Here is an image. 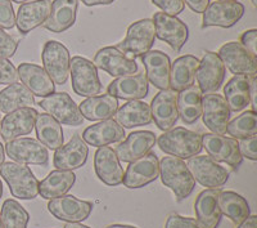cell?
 <instances>
[{
    "label": "cell",
    "instance_id": "cell-1",
    "mask_svg": "<svg viewBox=\"0 0 257 228\" xmlns=\"http://www.w3.org/2000/svg\"><path fill=\"white\" fill-rule=\"evenodd\" d=\"M160 177L162 183L173 191L178 201L189 197L196 187V181L187 164L183 159L175 156H165L160 161Z\"/></svg>",
    "mask_w": 257,
    "mask_h": 228
},
{
    "label": "cell",
    "instance_id": "cell-2",
    "mask_svg": "<svg viewBox=\"0 0 257 228\" xmlns=\"http://www.w3.org/2000/svg\"><path fill=\"white\" fill-rule=\"evenodd\" d=\"M156 142L165 154L179 159H190L197 156L203 148L202 135L183 126L169 129L164 134H161Z\"/></svg>",
    "mask_w": 257,
    "mask_h": 228
},
{
    "label": "cell",
    "instance_id": "cell-3",
    "mask_svg": "<svg viewBox=\"0 0 257 228\" xmlns=\"http://www.w3.org/2000/svg\"><path fill=\"white\" fill-rule=\"evenodd\" d=\"M0 176L9 186L13 197L21 200H32L39 195V181L29 167L15 161L3 163Z\"/></svg>",
    "mask_w": 257,
    "mask_h": 228
},
{
    "label": "cell",
    "instance_id": "cell-4",
    "mask_svg": "<svg viewBox=\"0 0 257 228\" xmlns=\"http://www.w3.org/2000/svg\"><path fill=\"white\" fill-rule=\"evenodd\" d=\"M156 30L155 24L151 18H143L133 25H130L126 32V38L116 45L118 50L130 56V58H137L146 54L155 44Z\"/></svg>",
    "mask_w": 257,
    "mask_h": 228
},
{
    "label": "cell",
    "instance_id": "cell-5",
    "mask_svg": "<svg viewBox=\"0 0 257 228\" xmlns=\"http://www.w3.org/2000/svg\"><path fill=\"white\" fill-rule=\"evenodd\" d=\"M70 73L73 92L80 97H95L102 92V83L95 64L84 57L76 56L71 59Z\"/></svg>",
    "mask_w": 257,
    "mask_h": 228
},
{
    "label": "cell",
    "instance_id": "cell-6",
    "mask_svg": "<svg viewBox=\"0 0 257 228\" xmlns=\"http://www.w3.org/2000/svg\"><path fill=\"white\" fill-rule=\"evenodd\" d=\"M41 61L43 68L54 84H66L70 76L71 64V54L67 48L57 40L47 41L41 52Z\"/></svg>",
    "mask_w": 257,
    "mask_h": 228
},
{
    "label": "cell",
    "instance_id": "cell-7",
    "mask_svg": "<svg viewBox=\"0 0 257 228\" xmlns=\"http://www.w3.org/2000/svg\"><path fill=\"white\" fill-rule=\"evenodd\" d=\"M44 111L53 116L58 123L70 126H79L84 123V117L80 112L79 106L72 100L70 94L59 92L44 97L39 102Z\"/></svg>",
    "mask_w": 257,
    "mask_h": 228
},
{
    "label": "cell",
    "instance_id": "cell-8",
    "mask_svg": "<svg viewBox=\"0 0 257 228\" xmlns=\"http://www.w3.org/2000/svg\"><path fill=\"white\" fill-rule=\"evenodd\" d=\"M187 167L194 181L207 188L222 187L229 179V172L210 156H193L188 159Z\"/></svg>",
    "mask_w": 257,
    "mask_h": 228
},
{
    "label": "cell",
    "instance_id": "cell-9",
    "mask_svg": "<svg viewBox=\"0 0 257 228\" xmlns=\"http://www.w3.org/2000/svg\"><path fill=\"white\" fill-rule=\"evenodd\" d=\"M4 151L15 163L20 164L47 165L49 161L47 147L34 138L21 137L9 140L4 146Z\"/></svg>",
    "mask_w": 257,
    "mask_h": 228
},
{
    "label": "cell",
    "instance_id": "cell-10",
    "mask_svg": "<svg viewBox=\"0 0 257 228\" xmlns=\"http://www.w3.org/2000/svg\"><path fill=\"white\" fill-rule=\"evenodd\" d=\"M202 147L206 148L208 156L216 163H226L233 169L242 164L243 158L238 147V140L216 133H206L202 135Z\"/></svg>",
    "mask_w": 257,
    "mask_h": 228
},
{
    "label": "cell",
    "instance_id": "cell-11",
    "mask_svg": "<svg viewBox=\"0 0 257 228\" xmlns=\"http://www.w3.org/2000/svg\"><path fill=\"white\" fill-rule=\"evenodd\" d=\"M217 56L234 75L256 76L257 58L249 50L245 49L238 41H229L222 45L217 52Z\"/></svg>",
    "mask_w": 257,
    "mask_h": 228
},
{
    "label": "cell",
    "instance_id": "cell-12",
    "mask_svg": "<svg viewBox=\"0 0 257 228\" xmlns=\"http://www.w3.org/2000/svg\"><path fill=\"white\" fill-rule=\"evenodd\" d=\"M160 177V161L156 154L148 152L147 155L128 163L126 172L123 173L122 183L130 190L142 188L152 183Z\"/></svg>",
    "mask_w": 257,
    "mask_h": 228
},
{
    "label": "cell",
    "instance_id": "cell-13",
    "mask_svg": "<svg viewBox=\"0 0 257 228\" xmlns=\"http://www.w3.org/2000/svg\"><path fill=\"white\" fill-rule=\"evenodd\" d=\"M152 21L155 24L156 36L167 43L175 52H180L189 38V29L187 25L175 16L164 12L155 13Z\"/></svg>",
    "mask_w": 257,
    "mask_h": 228
},
{
    "label": "cell",
    "instance_id": "cell-14",
    "mask_svg": "<svg viewBox=\"0 0 257 228\" xmlns=\"http://www.w3.org/2000/svg\"><path fill=\"white\" fill-rule=\"evenodd\" d=\"M48 210L54 218L66 223L84 222L93 211V204L84 201L72 195H63L61 197L49 200Z\"/></svg>",
    "mask_w": 257,
    "mask_h": 228
},
{
    "label": "cell",
    "instance_id": "cell-15",
    "mask_svg": "<svg viewBox=\"0 0 257 228\" xmlns=\"http://www.w3.org/2000/svg\"><path fill=\"white\" fill-rule=\"evenodd\" d=\"M244 16V6L239 2H213L203 12L202 27H222L230 29Z\"/></svg>",
    "mask_w": 257,
    "mask_h": 228
},
{
    "label": "cell",
    "instance_id": "cell-16",
    "mask_svg": "<svg viewBox=\"0 0 257 228\" xmlns=\"http://www.w3.org/2000/svg\"><path fill=\"white\" fill-rule=\"evenodd\" d=\"M196 79L202 93H215L221 88L225 79V66L217 53L206 52L199 61Z\"/></svg>",
    "mask_w": 257,
    "mask_h": 228
},
{
    "label": "cell",
    "instance_id": "cell-17",
    "mask_svg": "<svg viewBox=\"0 0 257 228\" xmlns=\"http://www.w3.org/2000/svg\"><path fill=\"white\" fill-rule=\"evenodd\" d=\"M93 63L96 68L105 71L113 78L132 75L138 71V63L135 59L123 54L116 47H104L98 50Z\"/></svg>",
    "mask_w": 257,
    "mask_h": 228
},
{
    "label": "cell",
    "instance_id": "cell-18",
    "mask_svg": "<svg viewBox=\"0 0 257 228\" xmlns=\"http://www.w3.org/2000/svg\"><path fill=\"white\" fill-rule=\"evenodd\" d=\"M230 110L224 97L216 93H207L202 97V115L203 123L212 133L225 134L230 119Z\"/></svg>",
    "mask_w": 257,
    "mask_h": 228
},
{
    "label": "cell",
    "instance_id": "cell-19",
    "mask_svg": "<svg viewBox=\"0 0 257 228\" xmlns=\"http://www.w3.org/2000/svg\"><path fill=\"white\" fill-rule=\"evenodd\" d=\"M151 112L158 129L164 132L173 129L179 119L178 92L170 88L158 92L151 103Z\"/></svg>",
    "mask_w": 257,
    "mask_h": 228
},
{
    "label": "cell",
    "instance_id": "cell-20",
    "mask_svg": "<svg viewBox=\"0 0 257 228\" xmlns=\"http://www.w3.org/2000/svg\"><path fill=\"white\" fill-rule=\"evenodd\" d=\"M38 114L39 112L32 107L20 108L7 114L0 124V137L6 142H9L30 134L34 130Z\"/></svg>",
    "mask_w": 257,
    "mask_h": 228
},
{
    "label": "cell",
    "instance_id": "cell-21",
    "mask_svg": "<svg viewBox=\"0 0 257 228\" xmlns=\"http://www.w3.org/2000/svg\"><path fill=\"white\" fill-rule=\"evenodd\" d=\"M89 148L84 139L79 134L73 135L67 144L59 147L54 152L53 164L58 170H73L80 169L88 160Z\"/></svg>",
    "mask_w": 257,
    "mask_h": 228
},
{
    "label": "cell",
    "instance_id": "cell-22",
    "mask_svg": "<svg viewBox=\"0 0 257 228\" xmlns=\"http://www.w3.org/2000/svg\"><path fill=\"white\" fill-rule=\"evenodd\" d=\"M94 169L96 177L109 187L122 183L123 169L116 152L108 146L99 147L94 155Z\"/></svg>",
    "mask_w": 257,
    "mask_h": 228
},
{
    "label": "cell",
    "instance_id": "cell-23",
    "mask_svg": "<svg viewBox=\"0 0 257 228\" xmlns=\"http://www.w3.org/2000/svg\"><path fill=\"white\" fill-rule=\"evenodd\" d=\"M156 134L149 130H137L127 135L123 142L118 143L114 152L122 163H132L147 155L156 144Z\"/></svg>",
    "mask_w": 257,
    "mask_h": 228
},
{
    "label": "cell",
    "instance_id": "cell-24",
    "mask_svg": "<svg viewBox=\"0 0 257 228\" xmlns=\"http://www.w3.org/2000/svg\"><path fill=\"white\" fill-rule=\"evenodd\" d=\"M108 94L117 100L135 101L147 97L149 91V82L144 73H132L116 78L108 85Z\"/></svg>",
    "mask_w": 257,
    "mask_h": 228
},
{
    "label": "cell",
    "instance_id": "cell-25",
    "mask_svg": "<svg viewBox=\"0 0 257 228\" xmlns=\"http://www.w3.org/2000/svg\"><path fill=\"white\" fill-rule=\"evenodd\" d=\"M52 2L50 0H34L21 4L16 16V25L21 34H29L36 27L44 24L49 17Z\"/></svg>",
    "mask_w": 257,
    "mask_h": 228
},
{
    "label": "cell",
    "instance_id": "cell-26",
    "mask_svg": "<svg viewBox=\"0 0 257 228\" xmlns=\"http://www.w3.org/2000/svg\"><path fill=\"white\" fill-rule=\"evenodd\" d=\"M142 62L146 67L147 79L151 84L160 91L170 88L171 61L166 53L161 50H149L142 56Z\"/></svg>",
    "mask_w": 257,
    "mask_h": 228
},
{
    "label": "cell",
    "instance_id": "cell-27",
    "mask_svg": "<svg viewBox=\"0 0 257 228\" xmlns=\"http://www.w3.org/2000/svg\"><path fill=\"white\" fill-rule=\"evenodd\" d=\"M18 78L22 84L31 92L34 96L47 97L54 93L56 84L53 83L49 75L41 66L35 63H21L17 68Z\"/></svg>",
    "mask_w": 257,
    "mask_h": 228
},
{
    "label": "cell",
    "instance_id": "cell-28",
    "mask_svg": "<svg viewBox=\"0 0 257 228\" xmlns=\"http://www.w3.org/2000/svg\"><path fill=\"white\" fill-rule=\"evenodd\" d=\"M79 0H53L49 17L43 26L56 34L67 31L75 25Z\"/></svg>",
    "mask_w": 257,
    "mask_h": 228
},
{
    "label": "cell",
    "instance_id": "cell-29",
    "mask_svg": "<svg viewBox=\"0 0 257 228\" xmlns=\"http://www.w3.org/2000/svg\"><path fill=\"white\" fill-rule=\"evenodd\" d=\"M125 137V129L113 119L103 120L98 124L88 126L82 133V139L86 144L94 147H104L120 142Z\"/></svg>",
    "mask_w": 257,
    "mask_h": 228
},
{
    "label": "cell",
    "instance_id": "cell-30",
    "mask_svg": "<svg viewBox=\"0 0 257 228\" xmlns=\"http://www.w3.org/2000/svg\"><path fill=\"white\" fill-rule=\"evenodd\" d=\"M220 190L216 188H208L202 191L197 196L194 202V210H196L197 222L201 228H217L221 220V211L219 208V197Z\"/></svg>",
    "mask_w": 257,
    "mask_h": 228
},
{
    "label": "cell",
    "instance_id": "cell-31",
    "mask_svg": "<svg viewBox=\"0 0 257 228\" xmlns=\"http://www.w3.org/2000/svg\"><path fill=\"white\" fill-rule=\"evenodd\" d=\"M114 121L122 128L132 129L135 126L148 125L152 123V112L151 106L141 100L128 101L120 108H117L113 115Z\"/></svg>",
    "mask_w": 257,
    "mask_h": 228
},
{
    "label": "cell",
    "instance_id": "cell-32",
    "mask_svg": "<svg viewBox=\"0 0 257 228\" xmlns=\"http://www.w3.org/2000/svg\"><path fill=\"white\" fill-rule=\"evenodd\" d=\"M252 78L248 75H234L224 87V100L230 112L243 111L249 105V85Z\"/></svg>",
    "mask_w": 257,
    "mask_h": 228
},
{
    "label": "cell",
    "instance_id": "cell-33",
    "mask_svg": "<svg viewBox=\"0 0 257 228\" xmlns=\"http://www.w3.org/2000/svg\"><path fill=\"white\" fill-rule=\"evenodd\" d=\"M82 117L90 121L108 120L116 114L118 100L111 94L95 96L86 98L79 106Z\"/></svg>",
    "mask_w": 257,
    "mask_h": 228
},
{
    "label": "cell",
    "instance_id": "cell-34",
    "mask_svg": "<svg viewBox=\"0 0 257 228\" xmlns=\"http://www.w3.org/2000/svg\"><path fill=\"white\" fill-rule=\"evenodd\" d=\"M76 182V176L68 170H53L45 179L39 183V195L45 200L61 197L72 188Z\"/></svg>",
    "mask_w": 257,
    "mask_h": 228
},
{
    "label": "cell",
    "instance_id": "cell-35",
    "mask_svg": "<svg viewBox=\"0 0 257 228\" xmlns=\"http://www.w3.org/2000/svg\"><path fill=\"white\" fill-rule=\"evenodd\" d=\"M199 59L194 56H181L171 63L170 71V87L175 92H180L194 84L196 71Z\"/></svg>",
    "mask_w": 257,
    "mask_h": 228
},
{
    "label": "cell",
    "instance_id": "cell-36",
    "mask_svg": "<svg viewBox=\"0 0 257 228\" xmlns=\"http://www.w3.org/2000/svg\"><path fill=\"white\" fill-rule=\"evenodd\" d=\"M202 93L198 85H190L178 92V114L183 123L194 124L202 115Z\"/></svg>",
    "mask_w": 257,
    "mask_h": 228
},
{
    "label": "cell",
    "instance_id": "cell-37",
    "mask_svg": "<svg viewBox=\"0 0 257 228\" xmlns=\"http://www.w3.org/2000/svg\"><path fill=\"white\" fill-rule=\"evenodd\" d=\"M35 105V96L24 84L15 83L0 91V112L11 114L20 108L32 107Z\"/></svg>",
    "mask_w": 257,
    "mask_h": 228
},
{
    "label": "cell",
    "instance_id": "cell-38",
    "mask_svg": "<svg viewBox=\"0 0 257 228\" xmlns=\"http://www.w3.org/2000/svg\"><path fill=\"white\" fill-rule=\"evenodd\" d=\"M217 202H219V208L222 215L228 216L234 224L239 225L243 220L251 215V209L247 200L237 192L220 191Z\"/></svg>",
    "mask_w": 257,
    "mask_h": 228
},
{
    "label": "cell",
    "instance_id": "cell-39",
    "mask_svg": "<svg viewBox=\"0 0 257 228\" xmlns=\"http://www.w3.org/2000/svg\"><path fill=\"white\" fill-rule=\"evenodd\" d=\"M34 128L36 130L38 140L47 148L56 151L59 147L63 146L64 135L61 123H58L49 114H38Z\"/></svg>",
    "mask_w": 257,
    "mask_h": 228
},
{
    "label": "cell",
    "instance_id": "cell-40",
    "mask_svg": "<svg viewBox=\"0 0 257 228\" xmlns=\"http://www.w3.org/2000/svg\"><path fill=\"white\" fill-rule=\"evenodd\" d=\"M0 220L3 228H27L30 214L18 201L8 199L4 201L0 211Z\"/></svg>",
    "mask_w": 257,
    "mask_h": 228
},
{
    "label": "cell",
    "instance_id": "cell-41",
    "mask_svg": "<svg viewBox=\"0 0 257 228\" xmlns=\"http://www.w3.org/2000/svg\"><path fill=\"white\" fill-rule=\"evenodd\" d=\"M234 139H244L257 134V114L252 110L238 115L235 119L228 123L226 132Z\"/></svg>",
    "mask_w": 257,
    "mask_h": 228
},
{
    "label": "cell",
    "instance_id": "cell-42",
    "mask_svg": "<svg viewBox=\"0 0 257 228\" xmlns=\"http://www.w3.org/2000/svg\"><path fill=\"white\" fill-rule=\"evenodd\" d=\"M16 26V13L12 2L0 0V29L11 30Z\"/></svg>",
    "mask_w": 257,
    "mask_h": 228
},
{
    "label": "cell",
    "instance_id": "cell-43",
    "mask_svg": "<svg viewBox=\"0 0 257 228\" xmlns=\"http://www.w3.org/2000/svg\"><path fill=\"white\" fill-rule=\"evenodd\" d=\"M17 40L3 29H0V58H12L17 52Z\"/></svg>",
    "mask_w": 257,
    "mask_h": 228
},
{
    "label": "cell",
    "instance_id": "cell-44",
    "mask_svg": "<svg viewBox=\"0 0 257 228\" xmlns=\"http://www.w3.org/2000/svg\"><path fill=\"white\" fill-rule=\"evenodd\" d=\"M18 72L15 64L7 58H0V84H15L18 82Z\"/></svg>",
    "mask_w": 257,
    "mask_h": 228
},
{
    "label": "cell",
    "instance_id": "cell-45",
    "mask_svg": "<svg viewBox=\"0 0 257 228\" xmlns=\"http://www.w3.org/2000/svg\"><path fill=\"white\" fill-rule=\"evenodd\" d=\"M165 228H201V225L194 218L179 215V214H171L166 219Z\"/></svg>",
    "mask_w": 257,
    "mask_h": 228
},
{
    "label": "cell",
    "instance_id": "cell-46",
    "mask_svg": "<svg viewBox=\"0 0 257 228\" xmlns=\"http://www.w3.org/2000/svg\"><path fill=\"white\" fill-rule=\"evenodd\" d=\"M238 147H239V152L242 158H247L248 160L252 161L257 160V135L239 139Z\"/></svg>",
    "mask_w": 257,
    "mask_h": 228
},
{
    "label": "cell",
    "instance_id": "cell-47",
    "mask_svg": "<svg viewBox=\"0 0 257 228\" xmlns=\"http://www.w3.org/2000/svg\"><path fill=\"white\" fill-rule=\"evenodd\" d=\"M152 3L162 9V12L170 16H178L184 11V2L183 0H152Z\"/></svg>",
    "mask_w": 257,
    "mask_h": 228
},
{
    "label": "cell",
    "instance_id": "cell-48",
    "mask_svg": "<svg viewBox=\"0 0 257 228\" xmlns=\"http://www.w3.org/2000/svg\"><path fill=\"white\" fill-rule=\"evenodd\" d=\"M239 43L245 48L247 50L254 54H257V30H247L240 35Z\"/></svg>",
    "mask_w": 257,
    "mask_h": 228
},
{
    "label": "cell",
    "instance_id": "cell-49",
    "mask_svg": "<svg viewBox=\"0 0 257 228\" xmlns=\"http://www.w3.org/2000/svg\"><path fill=\"white\" fill-rule=\"evenodd\" d=\"M193 12L203 13L210 4V0H183Z\"/></svg>",
    "mask_w": 257,
    "mask_h": 228
},
{
    "label": "cell",
    "instance_id": "cell-50",
    "mask_svg": "<svg viewBox=\"0 0 257 228\" xmlns=\"http://www.w3.org/2000/svg\"><path fill=\"white\" fill-rule=\"evenodd\" d=\"M249 103L252 105V111L256 112L257 110V78H252L251 85H249Z\"/></svg>",
    "mask_w": 257,
    "mask_h": 228
},
{
    "label": "cell",
    "instance_id": "cell-51",
    "mask_svg": "<svg viewBox=\"0 0 257 228\" xmlns=\"http://www.w3.org/2000/svg\"><path fill=\"white\" fill-rule=\"evenodd\" d=\"M82 2V4H85L86 7H94V6H108L112 4L114 0H80Z\"/></svg>",
    "mask_w": 257,
    "mask_h": 228
},
{
    "label": "cell",
    "instance_id": "cell-52",
    "mask_svg": "<svg viewBox=\"0 0 257 228\" xmlns=\"http://www.w3.org/2000/svg\"><path fill=\"white\" fill-rule=\"evenodd\" d=\"M238 228H257V216L249 215L245 220H243Z\"/></svg>",
    "mask_w": 257,
    "mask_h": 228
},
{
    "label": "cell",
    "instance_id": "cell-53",
    "mask_svg": "<svg viewBox=\"0 0 257 228\" xmlns=\"http://www.w3.org/2000/svg\"><path fill=\"white\" fill-rule=\"evenodd\" d=\"M63 228H90V227H89V225L82 224L81 222H79V223H66Z\"/></svg>",
    "mask_w": 257,
    "mask_h": 228
},
{
    "label": "cell",
    "instance_id": "cell-54",
    "mask_svg": "<svg viewBox=\"0 0 257 228\" xmlns=\"http://www.w3.org/2000/svg\"><path fill=\"white\" fill-rule=\"evenodd\" d=\"M4 159H6V151H4V146L0 143V167L3 165Z\"/></svg>",
    "mask_w": 257,
    "mask_h": 228
},
{
    "label": "cell",
    "instance_id": "cell-55",
    "mask_svg": "<svg viewBox=\"0 0 257 228\" xmlns=\"http://www.w3.org/2000/svg\"><path fill=\"white\" fill-rule=\"evenodd\" d=\"M105 228H138V227L128 225V224H111V225H107Z\"/></svg>",
    "mask_w": 257,
    "mask_h": 228
},
{
    "label": "cell",
    "instance_id": "cell-56",
    "mask_svg": "<svg viewBox=\"0 0 257 228\" xmlns=\"http://www.w3.org/2000/svg\"><path fill=\"white\" fill-rule=\"evenodd\" d=\"M9 2H13V3H17V4H25V3H29V2H34V0H9Z\"/></svg>",
    "mask_w": 257,
    "mask_h": 228
},
{
    "label": "cell",
    "instance_id": "cell-57",
    "mask_svg": "<svg viewBox=\"0 0 257 228\" xmlns=\"http://www.w3.org/2000/svg\"><path fill=\"white\" fill-rule=\"evenodd\" d=\"M2 195H3V183L0 181V199H2Z\"/></svg>",
    "mask_w": 257,
    "mask_h": 228
},
{
    "label": "cell",
    "instance_id": "cell-58",
    "mask_svg": "<svg viewBox=\"0 0 257 228\" xmlns=\"http://www.w3.org/2000/svg\"><path fill=\"white\" fill-rule=\"evenodd\" d=\"M219 2H238V0H219Z\"/></svg>",
    "mask_w": 257,
    "mask_h": 228
},
{
    "label": "cell",
    "instance_id": "cell-59",
    "mask_svg": "<svg viewBox=\"0 0 257 228\" xmlns=\"http://www.w3.org/2000/svg\"><path fill=\"white\" fill-rule=\"evenodd\" d=\"M251 2H252V4H253V6H254V7H256V6H257V0H251Z\"/></svg>",
    "mask_w": 257,
    "mask_h": 228
},
{
    "label": "cell",
    "instance_id": "cell-60",
    "mask_svg": "<svg viewBox=\"0 0 257 228\" xmlns=\"http://www.w3.org/2000/svg\"><path fill=\"white\" fill-rule=\"evenodd\" d=\"M0 228H3V227H2V220H0Z\"/></svg>",
    "mask_w": 257,
    "mask_h": 228
},
{
    "label": "cell",
    "instance_id": "cell-61",
    "mask_svg": "<svg viewBox=\"0 0 257 228\" xmlns=\"http://www.w3.org/2000/svg\"><path fill=\"white\" fill-rule=\"evenodd\" d=\"M0 124H2V121H0Z\"/></svg>",
    "mask_w": 257,
    "mask_h": 228
}]
</instances>
